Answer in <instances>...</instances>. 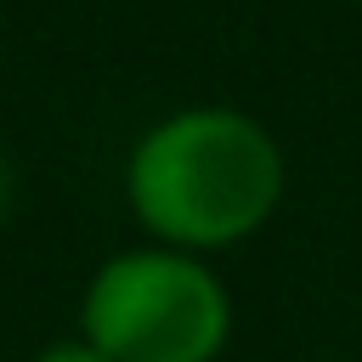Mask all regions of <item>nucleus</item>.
I'll return each mask as SVG.
<instances>
[{"label": "nucleus", "instance_id": "obj_1", "mask_svg": "<svg viewBox=\"0 0 362 362\" xmlns=\"http://www.w3.org/2000/svg\"><path fill=\"white\" fill-rule=\"evenodd\" d=\"M130 215L164 249H226L255 238L283 204V147L238 107L164 113L124 158Z\"/></svg>", "mask_w": 362, "mask_h": 362}, {"label": "nucleus", "instance_id": "obj_2", "mask_svg": "<svg viewBox=\"0 0 362 362\" xmlns=\"http://www.w3.org/2000/svg\"><path fill=\"white\" fill-rule=\"evenodd\" d=\"M79 334L107 362H215L232 339V294L204 255L124 249L90 272Z\"/></svg>", "mask_w": 362, "mask_h": 362}, {"label": "nucleus", "instance_id": "obj_3", "mask_svg": "<svg viewBox=\"0 0 362 362\" xmlns=\"http://www.w3.org/2000/svg\"><path fill=\"white\" fill-rule=\"evenodd\" d=\"M34 362H107V356H102V351L79 334V339H57V345H45Z\"/></svg>", "mask_w": 362, "mask_h": 362}, {"label": "nucleus", "instance_id": "obj_4", "mask_svg": "<svg viewBox=\"0 0 362 362\" xmlns=\"http://www.w3.org/2000/svg\"><path fill=\"white\" fill-rule=\"evenodd\" d=\"M6 204H11V164L0 158V215H6Z\"/></svg>", "mask_w": 362, "mask_h": 362}]
</instances>
